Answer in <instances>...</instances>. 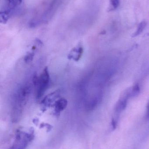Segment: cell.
I'll use <instances>...</instances> for the list:
<instances>
[{"mask_svg":"<svg viewBox=\"0 0 149 149\" xmlns=\"http://www.w3.org/2000/svg\"><path fill=\"white\" fill-rule=\"evenodd\" d=\"M83 51L84 49L83 47L81 44H79L70 52L68 55V58L76 62L79 61L82 56Z\"/></svg>","mask_w":149,"mask_h":149,"instance_id":"4","label":"cell"},{"mask_svg":"<svg viewBox=\"0 0 149 149\" xmlns=\"http://www.w3.org/2000/svg\"><path fill=\"white\" fill-rule=\"evenodd\" d=\"M31 84L25 83L20 86L14 94L11 110V119L13 122H17L20 120L24 107L31 93Z\"/></svg>","mask_w":149,"mask_h":149,"instance_id":"1","label":"cell"},{"mask_svg":"<svg viewBox=\"0 0 149 149\" xmlns=\"http://www.w3.org/2000/svg\"><path fill=\"white\" fill-rule=\"evenodd\" d=\"M59 95V92L55 91L49 95H47L44 99L42 101V104L45 106H49L55 102V100L58 97ZM56 102V101H55Z\"/></svg>","mask_w":149,"mask_h":149,"instance_id":"6","label":"cell"},{"mask_svg":"<svg viewBox=\"0 0 149 149\" xmlns=\"http://www.w3.org/2000/svg\"><path fill=\"white\" fill-rule=\"evenodd\" d=\"M50 75L48 68L45 67L40 76H34L32 80L33 85L36 87V98L39 100L44 94L50 85Z\"/></svg>","mask_w":149,"mask_h":149,"instance_id":"2","label":"cell"},{"mask_svg":"<svg viewBox=\"0 0 149 149\" xmlns=\"http://www.w3.org/2000/svg\"><path fill=\"white\" fill-rule=\"evenodd\" d=\"M12 11L8 9V10L1 11L0 13V22L3 24H5L11 16Z\"/></svg>","mask_w":149,"mask_h":149,"instance_id":"7","label":"cell"},{"mask_svg":"<svg viewBox=\"0 0 149 149\" xmlns=\"http://www.w3.org/2000/svg\"><path fill=\"white\" fill-rule=\"evenodd\" d=\"M147 23L146 21H143L141 22L139 24V25H138V27H137L136 31L133 34V37L137 36L140 35L143 31L144 30V29H145L146 26H147Z\"/></svg>","mask_w":149,"mask_h":149,"instance_id":"8","label":"cell"},{"mask_svg":"<svg viewBox=\"0 0 149 149\" xmlns=\"http://www.w3.org/2000/svg\"><path fill=\"white\" fill-rule=\"evenodd\" d=\"M22 0H8V10L13 11L15 7L19 6L22 3Z\"/></svg>","mask_w":149,"mask_h":149,"instance_id":"9","label":"cell"},{"mask_svg":"<svg viewBox=\"0 0 149 149\" xmlns=\"http://www.w3.org/2000/svg\"><path fill=\"white\" fill-rule=\"evenodd\" d=\"M67 101L64 98L57 100L54 103L55 111L57 113H60L65 109L67 106Z\"/></svg>","mask_w":149,"mask_h":149,"instance_id":"5","label":"cell"},{"mask_svg":"<svg viewBox=\"0 0 149 149\" xmlns=\"http://www.w3.org/2000/svg\"><path fill=\"white\" fill-rule=\"evenodd\" d=\"M110 6L111 8L109 9L108 10H115L116 9L119 7L120 4V0H110Z\"/></svg>","mask_w":149,"mask_h":149,"instance_id":"10","label":"cell"},{"mask_svg":"<svg viewBox=\"0 0 149 149\" xmlns=\"http://www.w3.org/2000/svg\"><path fill=\"white\" fill-rule=\"evenodd\" d=\"M32 139L30 134L20 132L17 135L15 142L10 149H25Z\"/></svg>","mask_w":149,"mask_h":149,"instance_id":"3","label":"cell"},{"mask_svg":"<svg viewBox=\"0 0 149 149\" xmlns=\"http://www.w3.org/2000/svg\"><path fill=\"white\" fill-rule=\"evenodd\" d=\"M147 116L149 117V102L148 106V109H147Z\"/></svg>","mask_w":149,"mask_h":149,"instance_id":"12","label":"cell"},{"mask_svg":"<svg viewBox=\"0 0 149 149\" xmlns=\"http://www.w3.org/2000/svg\"><path fill=\"white\" fill-rule=\"evenodd\" d=\"M35 53L34 52H28V54H26L24 58V61L26 63H29L33 60L34 58Z\"/></svg>","mask_w":149,"mask_h":149,"instance_id":"11","label":"cell"}]
</instances>
